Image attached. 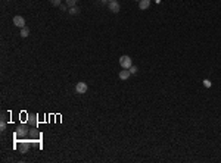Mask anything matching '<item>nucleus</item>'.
Returning <instances> with one entry per match:
<instances>
[{"label":"nucleus","instance_id":"obj_1","mask_svg":"<svg viewBox=\"0 0 221 163\" xmlns=\"http://www.w3.org/2000/svg\"><path fill=\"white\" fill-rule=\"evenodd\" d=\"M119 65L122 69H130L131 66H133V60H131V57L127 56V55H124V56L119 57Z\"/></svg>","mask_w":221,"mask_h":163},{"label":"nucleus","instance_id":"obj_2","mask_svg":"<svg viewBox=\"0 0 221 163\" xmlns=\"http://www.w3.org/2000/svg\"><path fill=\"white\" fill-rule=\"evenodd\" d=\"M18 150L22 153V154H25L27 151L30 150V147H31V144H30V141H21V143H18L16 144Z\"/></svg>","mask_w":221,"mask_h":163},{"label":"nucleus","instance_id":"obj_3","mask_svg":"<svg viewBox=\"0 0 221 163\" xmlns=\"http://www.w3.org/2000/svg\"><path fill=\"white\" fill-rule=\"evenodd\" d=\"M87 90H89V87H87L85 82H78V84L75 85V91L78 93V94H85Z\"/></svg>","mask_w":221,"mask_h":163},{"label":"nucleus","instance_id":"obj_4","mask_svg":"<svg viewBox=\"0 0 221 163\" xmlns=\"http://www.w3.org/2000/svg\"><path fill=\"white\" fill-rule=\"evenodd\" d=\"M108 8H109L111 12H114V13H118L119 10H121V6H119V3L115 0V2H109L108 3Z\"/></svg>","mask_w":221,"mask_h":163},{"label":"nucleus","instance_id":"obj_5","mask_svg":"<svg viewBox=\"0 0 221 163\" xmlns=\"http://www.w3.org/2000/svg\"><path fill=\"white\" fill-rule=\"evenodd\" d=\"M13 25H16V27H19V28H24V27H25V19L18 15V16L13 18Z\"/></svg>","mask_w":221,"mask_h":163},{"label":"nucleus","instance_id":"obj_6","mask_svg":"<svg viewBox=\"0 0 221 163\" xmlns=\"http://www.w3.org/2000/svg\"><path fill=\"white\" fill-rule=\"evenodd\" d=\"M28 134V129H27L25 125H19L16 128V135L18 137H24V135H27Z\"/></svg>","mask_w":221,"mask_h":163},{"label":"nucleus","instance_id":"obj_7","mask_svg":"<svg viewBox=\"0 0 221 163\" xmlns=\"http://www.w3.org/2000/svg\"><path fill=\"white\" fill-rule=\"evenodd\" d=\"M130 75H131L130 69H122V71L119 72V80H122V81H127L128 78H130Z\"/></svg>","mask_w":221,"mask_h":163},{"label":"nucleus","instance_id":"obj_8","mask_svg":"<svg viewBox=\"0 0 221 163\" xmlns=\"http://www.w3.org/2000/svg\"><path fill=\"white\" fill-rule=\"evenodd\" d=\"M149 6H150V0H140L139 2V9H142V10H146Z\"/></svg>","mask_w":221,"mask_h":163},{"label":"nucleus","instance_id":"obj_9","mask_svg":"<svg viewBox=\"0 0 221 163\" xmlns=\"http://www.w3.org/2000/svg\"><path fill=\"white\" fill-rule=\"evenodd\" d=\"M0 129L5 131L6 129V115L2 113V123H0Z\"/></svg>","mask_w":221,"mask_h":163},{"label":"nucleus","instance_id":"obj_10","mask_svg":"<svg viewBox=\"0 0 221 163\" xmlns=\"http://www.w3.org/2000/svg\"><path fill=\"white\" fill-rule=\"evenodd\" d=\"M69 15H72V16H75V15H78L80 13V9L77 8V6H74V8H69Z\"/></svg>","mask_w":221,"mask_h":163},{"label":"nucleus","instance_id":"obj_11","mask_svg":"<svg viewBox=\"0 0 221 163\" xmlns=\"http://www.w3.org/2000/svg\"><path fill=\"white\" fill-rule=\"evenodd\" d=\"M28 34H30V30H28L27 27L21 28V37H22V38H27V37H28Z\"/></svg>","mask_w":221,"mask_h":163},{"label":"nucleus","instance_id":"obj_12","mask_svg":"<svg viewBox=\"0 0 221 163\" xmlns=\"http://www.w3.org/2000/svg\"><path fill=\"white\" fill-rule=\"evenodd\" d=\"M65 2H67L68 8H74V6H77V0H65Z\"/></svg>","mask_w":221,"mask_h":163},{"label":"nucleus","instance_id":"obj_13","mask_svg":"<svg viewBox=\"0 0 221 163\" xmlns=\"http://www.w3.org/2000/svg\"><path fill=\"white\" fill-rule=\"evenodd\" d=\"M50 3L53 6H60V0H50Z\"/></svg>","mask_w":221,"mask_h":163},{"label":"nucleus","instance_id":"obj_14","mask_svg":"<svg viewBox=\"0 0 221 163\" xmlns=\"http://www.w3.org/2000/svg\"><path fill=\"white\" fill-rule=\"evenodd\" d=\"M137 71H139V69H137V68H136L134 65H133L131 68H130V72H131V75H133V73H137Z\"/></svg>","mask_w":221,"mask_h":163},{"label":"nucleus","instance_id":"obj_15","mask_svg":"<svg viewBox=\"0 0 221 163\" xmlns=\"http://www.w3.org/2000/svg\"><path fill=\"white\" fill-rule=\"evenodd\" d=\"M28 122H30V123H34V125H35V123H37V119H35V116H31V118L28 119Z\"/></svg>","mask_w":221,"mask_h":163},{"label":"nucleus","instance_id":"obj_16","mask_svg":"<svg viewBox=\"0 0 221 163\" xmlns=\"http://www.w3.org/2000/svg\"><path fill=\"white\" fill-rule=\"evenodd\" d=\"M204 85L208 88V87H211V81L209 80H204Z\"/></svg>","mask_w":221,"mask_h":163},{"label":"nucleus","instance_id":"obj_17","mask_svg":"<svg viewBox=\"0 0 221 163\" xmlns=\"http://www.w3.org/2000/svg\"><path fill=\"white\" fill-rule=\"evenodd\" d=\"M67 6H68V5H60L59 8L62 9V10H67Z\"/></svg>","mask_w":221,"mask_h":163},{"label":"nucleus","instance_id":"obj_18","mask_svg":"<svg viewBox=\"0 0 221 163\" xmlns=\"http://www.w3.org/2000/svg\"><path fill=\"white\" fill-rule=\"evenodd\" d=\"M108 2H115V0H108Z\"/></svg>","mask_w":221,"mask_h":163},{"label":"nucleus","instance_id":"obj_19","mask_svg":"<svg viewBox=\"0 0 221 163\" xmlns=\"http://www.w3.org/2000/svg\"><path fill=\"white\" fill-rule=\"evenodd\" d=\"M136 2H140V0H136Z\"/></svg>","mask_w":221,"mask_h":163}]
</instances>
